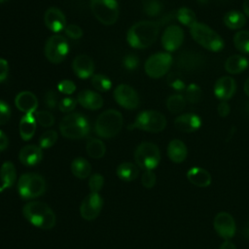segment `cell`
Wrapping results in <instances>:
<instances>
[{"label": "cell", "mask_w": 249, "mask_h": 249, "mask_svg": "<svg viewBox=\"0 0 249 249\" xmlns=\"http://www.w3.org/2000/svg\"><path fill=\"white\" fill-rule=\"evenodd\" d=\"M159 23L151 20H142L133 24L127 31L126 41L134 49L150 47L158 38Z\"/></svg>", "instance_id": "cell-1"}, {"label": "cell", "mask_w": 249, "mask_h": 249, "mask_svg": "<svg viewBox=\"0 0 249 249\" xmlns=\"http://www.w3.org/2000/svg\"><path fill=\"white\" fill-rule=\"evenodd\" d=\"M24 218L34 227L50 230L55 226L56 216L53 209L42 201H29L22 207Z\"/></svg>", "instance_id": "cell-2"}, {"label": "cell", "mask_w": 249, "mask_h": 249, "mask_svg": "<svg viewBox=\"0 0 249 249\" xmlns=\"http://www.w3.org/2000/svg\"><path fill=\"white\" fill-rule=\"evenodd\" d=\"M90 130L88 119L80 113H70L62 118L59 123V131L62 136L69 139L86 137Z\"/></svg>", "instance_id": "cell-3"}, {"label": "cell", "mask_w": 249, "mask_h": 249, "mask_svg": "<svg viewBox=\"0 0 249 249\" xmlns=\"http://www.w3.org/2000/svg\"><path fill=\"white\" fill-rule=\"evenodd\" d=\"M123 122V116L118 110H106L95 121V133L102 138H112L121 131Z\"/></svg>", "instance_id": "cell-4"}, {"label": "cell", "mask_w": 249, "mask_h": 249, "mask_svg": "<svg viewBox=\"0 0 249 249\" xmlns=\"http://www.w3.org/2000/svg\"><path fill=\"white\" fill-rule=\"evenodd\" d=\"M194 40L204 49L211 52H220L224 48V40L212 28L206 24L196 22L190 27Z\"/></svg>", "instance_id": "cell-5"}, {"label": "cell", "mask_w": 249, "mask_h": 249, "mask_svg": "<svg viewBox=\"0 0 249 249\" xmlns=\"http://www.w3.org/2000/svg\"><path fill=\"white\" fill-rule=\"evenodd\" d=\"M47 190V182L43 176L28 172L22 174L18 182V192L21 198L32 199L41 196Z\"/></svg>", "instance_id": "cell-6"}, {"label": "cell", "mask_w": 249, "mask_h": 249, "mask_svg": "<svg viewBox=\"0 0 249 249\" xmlns=\"http://www.w3.org/2000/svg\"><path fill=\"white\" fill-rule=\"evenodd\" d=\"M134 160L145 171L155 169L160 161L159 147L152 142L140 143L134 151Z\"/></svg>", "instance_id": "cell-7"}, {"label": "cell", "mask_w": 249, "mask_h": 249, "mask_svg": "<svg viewBox=\"0 0 249 249\" xmlns=\"http://www.w3.org/2000/svg\"><path fill=\"white\" fill-rule=\"evenodd\" d=\"M166 126L165 117L159 111L146 110L140 112L131 127L138 128L148 132H160Z\"/></svg>", "instance_id": "cell-8"}, {"label": "cell", "mask_w": 249, "mask_h": 249, "mask_svg": "<svg viewBox=\"0 0 249 249\" xmlns=\"http://www.w3.org/2000/svg\"><path fill=\"white\" fill-rule=\"evenodd\" d=\"M90 10L96 19L105 25H112L118 20L117 0H90Z\"/></svg>", "instance_id": "cell-9"}, {"label": "cell", "mask_w": 249, "mask_h": 249, "mask_svg": "<svg viewBox=\"0 0 249 249\" xmlns=\"http://www.w3.org/2000/svg\"><path fill=\"white\" fill-rule=\"evenodd\" d=\"M46 58L52 63H60L69 53V44L65 37L61 35L51 36L44 48Z\"/></svg>", "instance_id": "cell-10"}, {"label": "cell", "mask_w": 249, "mask_h": 249, "mask_svg": "<svg viewBox=\"0 0 249 249\" xmlns=\"http://www.w3.org/2000/svg\"><path fill=\"white\" fill-rule=\"evenodd\" d=\"M172 56L168 53H158L151 55L145 62L146 74L154 79H158L166 74L171 66Z\"/></svg>", "instance_id": "cell-11"}, {"label": "cell", "mask_w": 249, "mask_h": 249, "mask_svg": "<svg viewBox=\"0 0 249 249\" xmlns=\"http://www.w3.org/2000/svg\"><path fill=\"white\" fill-rule=\"evenodd\" d=\"M103 207V199L97 193L89 194L80 205V215L87 221H92L98 217Z\"/></svg>", "instance_id": "cell-12"}, {"label": "cell", "mask_w": 249, "mask_h": 249, "mask_svg": "<svg viewBox=\"0 0 249 249\" xmlns=\"http://www.w3.org/2000/svg\"><path fill=\"white\" fill-rule=\"evenodd\" d=\"M114 98L116 102L124 109L133 110L139 106V96L134 89L128 85H119L114 89Z\"/></svg>", "instance_id": "cell-13"}, {"label": "cell", "mask_w": 249, "mask_h": 249, "mask_svg": "<svg viewBox=\"0 0 249 249\" xmlns=\"http://www.w3.org/2000/svg\"><path fill=\"white\" fill-rule=\"evenodd\" d=\"M215 231L225 240H229L235 234V222L233 217L227 212H219L213 221Z\"/></svg>", "instance_id": "cell-14"}, {"label": "cell", "mask_w": 249, "mask_h": 249, "mask_svg": "<svg viewBox=\"0 0 249 249\" xmlns=\"http://www.w3.org/2000/svg\"><path fill=\"white\" fill-rule=\"evenodd\" d=\"M184 41V31L177 25L166 27L161 36V44L167 52H174L182 45Z\"/></svg>", "instance_id": "cell-15"}, {"label": "cell", "mask_w": 249, "mask_h": 249, "mask_svg": "<svg viewBox=\"0 0 249 249\" xmlns=\"http://www.w3.org/2000/svg\"><path fill=\"white\" fill-rule=\"evenodd\" d=\"M44 21L49 30L56 33L66 27V18L57 8H49L44 15Z\"/></svg>", "instance_id": "cell-16"}, {"label": "cell", "mask_w": 249, "mask_h": 249, "mask_svg": "<svg viewBox=\"0 0 249 249\" xmlns=\"http://www.w3.org/2000/svg\"><path fill=\"white\" fill-rule=\"evenodd\" d=\"M72 69L80 79H88L93 76L94 63L92 59L86 54L77 55L72 62Z\"/></svg>", "instance_id": "cell-17"}, {"label": "cell", "mask_w": 249, "mask_h": 249, "mask_svg": "<svg viewBox=\"0 0 249 249\" xmlns=\"http://www.w3.org/2000/svg\"><path fill=\"white\" fill-rule=\"evenodd\" d=\"M42 148L37 145H26L22 147L18 153V160L25 166L37 165L42 160Z\"/></svg>", "instance_id": "cell-18"}, {"label": "cell", "mask_w": 249, "mask_h": 249, "mask_svg": "<svg viewBox=\"0 0 249 249\" xmlns=\"http://www.w3.org/2000/svg\"><path fill=\"white\" fill-rule=\"evenodd\" d=\"M235 89V81L231 77L224 76L217 80L214 87V93L217 96V98L226 101L234 94Z\"/></svg>", "instance_id": "cell-19"}, {"label": "cell", "mask_w": 249, "mask_h": 249, "mask_svg": "<svg viewBox=\"0 0 249 249\" xmlns=\"http://www.w3.org/2000/svg\"><path fill=\"white\" fill-rule=\"evenodd\" d=\"M16 107L24 114H33L38 107V100L31 91H21L15 98Z\"/></svg>", "instance_id": "cell-20"}, {"label": "cell", "mask_w": 249, "mask_h": 249, "mask_svg": "<svg viewBox=\"0 0 249 249\" xmlns=\"http://www.w3.org/2000/svg\"><path fill=\"white\" fill-rule=\"evenodd\" d=\"M203 64V56L192 51L182 52L177 58V65L184 70H195Z\"/></svg>", "instance_id": "cell-21"}, {"label": "cell", "mask_w": 249, "mask_h": 249, "mask_svg": "<svg viewBox=\"0 0 249 249\" xmlns=\"http://www.w3.org/2000/svg\"><path fill=\"white\" fill-rule=\"evenodd\" d=\"M174 125L182 132H193L200 127L201 119L196 114H182L175 119Z\"/></svg>", "instance_id": "cell-22"}, {"label": "cell", "mask_w": 249, "mask_h": 249, "mask_svg": "<svg viewBox=\"0 0 249 249\" xmlns=\"http://www.w3.org/2000/svg\"><path fill=\"white\" fill-rule=\"evenodd\" d=\"M77 101L82 107L89 110H97L103 105V98L100 94L89 89H84L78 93Z\"/></svg>", "instance_id": "cell-23"}, {"label": "cell", "mask_w": 249, "mask_h": 249, "mask_svg": "<svg viewBox=\"0 0 249 249\" xmlns=\"http://www.w3.org/2000/svg\"><path fill=\"white\" fill-rule=\"evenodd\" d=\"M187 179L193 185L199 188H206L211 184L210 173L201 167H192L187 172Z\"/></svg>", "instance_id": "cell-24"}, {"label": "cell", "mask_w": 249, "mask_h": 249, "mask_svg": "<svg viewBox=\"0 0 249 249\" xmlns=\"http://www.w3.org/2000/svg\"><path fill=\"white\" fill-rule=\"evenodd\" d=\"M0 193L11 188L17 180V170L13 162L5 161L0 168Z\"/></svg>", "instance_id": "cell-25"}, {"label": "cell", "mask_w": 249, "mask_h": 249, "mask_svg": "<svg viewBox=\"0 0 249 249\" xmlns=\"http://www.w3.org/2000/svg\"><path fill=\"white\" fill-rule=\"evenodd\" d=\"M188 155V150L185 143L179 139H174L169 142L167 147V156L171 161L180 163L185 160Z\"/></svg>", "instance_id": "cell-26"}, {"label": "cell", "mask_w": 249, "mask_h": 249, "mask_svg": "<svg viewBox=\"0 0 249 249\" xmlns=\"http://www.w3.org/2000/svg\"><path fill=\"white\" fill-rule=\"evenodd\" d=\"M36 118L33 114H25L19 122V135L23 141L30 140L36 131Z\"/></svg>", "instance_id": "cell-27"}, {"label": "cell", "mask_w": 249, "mask_h": 249, "mask_svg": "<svg viewBox=\"0 0 249 249\" xmlns=\"http://www.w3.org/2000/svg\"><path fill=\"white\" fill-rule=\"evenodd\" d=\"M249 61L245 56L234 54L231 55L225 62V69L231 74H238L248 67Z\"/></svg>", "instance_id": "cell-28"}, {"label": "cell", "mask_w": 249, "mask_h": 249, "mask_svg": "<svg viewBox=\"0 0 249 249\" xmlns=\"http://www.w3.org/2000/svg\"><path fill=\"white\" fill-rule=\"evenodd\" d=\"M116 172L118 177L121 180L125 182H130L135 180L139 174V170L136 164L132 162H127V161L122 162L121 164H119Z\"/></svg>", "instance_id": "cell-29"}, {"label": "cell", "mask_w": 249, "mask_h": 249, "mask_svg": "<svg viewBox=\"0 0 249 249\" xmlns=\"http://www.w3.org/2000/svg\"><path fill=\"white\" fill-rule=\"evenodd\" d=\"M71 172L75 177L85 179L89 176L91 172V165L86 159L76 158L71 162Z\"/></svg>", "instance_id": "cell-30"}, {"label": "cell", "mask_w": 249, "mask_h": 249, "mask_svg": "<svg viewBox=\"0 0 249 249\" xmlns=\"http://www.w3.org/2000/svg\"><path fill=\"white\" fill-rule=\"evenodd\" d=\"M224 23L230 29H239L245 25L246 18L239 11H236V10L229 11L224 16Z\"/></svg>", "instance_id": "cell-31"}, {"label": "cell", "mask_w": 249, "mask_h": 249, "mask_svg": "<svg viewBox=\"0 0 249 249\" xmlns=\"http://www.w3.org/2000/svg\"><path fill=\"white\" fill-rule=\"evenodd\" d=\"M86 150L88 155L92 159H101L106 152V147L104 143L97 138H92L88 141Z\"/></svg>", "instance_id": "cell-32"}, {"label": "cell", "mask_w": 249, "mask_h": 249, "mask_svg": "<svg viewBox=\"0 0 249 249\" xmlns=\"http://www.w3.org/2000/svg\"><path fill=\"white\" fill-rule=\"evenodd\" d=\"M233 44L239 52L243 53H249V31H238L233 36Z\"/></svg>", "instance_id": "cell-33"}, {"label": "cell", "mask_w": 249, "mask_h": 249, "mask_svg": "<svg viewBox=\"0 0 249 249\" xmlns=\"http://www.w3.org/2000/svg\"><path fill=\"white\" fill-rule=\"evenodd\" d=\"M186 106V99L181 94H173L168 97L166 101V107L169 112L177 114L183 111Z\"/></svg>", "instance_id": "cell-34"}, {"label": "cell", "mask_w": 249, "mask_h": 249, "mask_svg": "<svg viewBox=\"0 0 249 249\" xmlns=\"http://www.w3.org/2000/svg\"><path fill=\"white\" fill-rule=\"evenodd\" d=\"M91 85L98 91H108L112 88L111 80L103 74H94L91 77Z\"/></svg>", "instance_id": "cell-35"}, {"label": "cell", "mask_w": 249, "mask_h": 249, "mask_svg": "<svg viewBox=\"0 0 249 249\" xmlns=\"http://www.w3.org/2000/svg\"><path fill=\"white\" fill-rule=\"evenodd\" d=\"M177 19L184 25L191 27L196 22V18L195 13L186 7L180 8L177 12Z\"/></svg>", "instance_id": "cell-36"}, {"label": "cell", "mask_w": 249, "mask_h": 249, "mask_svg": "<svg viewBox=\"0 0 249 249\" xmlns=\"http://www.w3.org/2000/svg\"><path fill=\"white\" fill-rule=\"evenodd\" d=\"M57 140V132L53 129L46 130L44 133L41 134L39 138V147L42 149L51 148L55 144Z\"/></svg>", "instance_id": "cell-37"}, {"label": "cell", "mask_w": 249, "mask_h": 249, "mask_svg": "<svg viewBox=\"0 0 249 249\" xmlns=\"http://www.w3.org/2000/svg\"><path fill=\"white\" fill-rule=\"evenodd\" d=\"M143 10L146 15L150 17H156L160 14L162 5L159 0H145L143 2Z\"/></svg>", "instance_id": "cell-38"}, {"label": "cell", "mask_w": 249, "mask_h": 249, "mask_svg": "<svg viewBox=\"0 0 249 249\" xmlns=\"http://www.w3.org/2000/svg\"><path fill=\"white\" fill-rule=\"evenodd\" d=\"M202 91L200 88L195 84H191L186 89V97L185 99L191 103H196L201 99Z\"/></svg>", "instance_id": "cell-39"}, {"label": "cell", "mask_w": 249, "mask_h": 249, "mask_svg": "<svg viewBox=\"0 0 249 249\" xmlns=\"http://www.w3.org/2000/svg\"><path fill=\"white\" fill-rule=\"evenodd\" d=\"M35 118L39 124L44 127H50L54 124V118L49 111H37L35 112Z\"/></svg>", "instance_id": "cell-40"}, {"label": "cell", "mask_w": 249, "mask_h": 249, "mask_svg": "<svg viewBox=\"0 0 249 249\" xmlns=\"http://www.w3.org/2000/svg\"><path fill=\"white\" fill-rule=\"evenodd\" d=\"M77 103L78 101L74 97L66 96L58 101V109L62 113H70L75 109Z\"/></svg>", "instance_id": "cell-41"}, {"label": "cell", "mask_w": 249, "mask_h": 249, "mask_svg": "<svg viewBox=\"0 0 249 249\" xmlns=\"http://www.w3.org/2000/svg\"><path fill=\"white\" fill-rule=\"evenodd\" d=\"M104 185V178L99 173H94L89 177V187L90 190V193H99Z\"/></svg>", "instance_id": "cell-42"}, {"label": "cell", "mask_w": 249, "mask_h": 249, "mask_svg": "<svg viewBox=\"0 0 249 249\" xmlns=\"http://www.w3.org/2000/svg\"><path fill=\"white\" fill-rule=\"evenodd\" d=\"M167 83L175 90H182L185 88L184 79L180 73H170L167 77Z\"/></svg>", "instance_id": "cell-43"}, {"label": "cell", "mask_w": 249, "mask_h": 249, "mask_svg": "<svg viewBox=\"0 0 249 249\" xmlns=\"http://www.w3.org/2000/svg\"><path fill=\"white\" fill-rule=\"evenodd\" d=\"M157 181V176L153 170H146L141 177V184L146 189H152Z\"/></svg>", "instance_id": "cell-44"}, {"label": "cell", "mask_w": 249, "mask_h": 249, "mask_svg": "<svg viewBox=\"0 0 249 249\" xmlns=\"http://www.w3.org/2000/svg\"><path fill=\"white\" fill-rule=\"evenodd\" d=\"M12 115L9 104L3 100H0V125L7 124L10 121Z\"/></svg>", "instance_id": "cell-45"}, {"label": "cell", "mask_w": 249, "mask_h": 249, "mask_svg": "<svg viewBox=\"0 0 249 249\" xmlns=\"http://www.w3.org/2000/svg\"><path fill=\"white\" fill-rule=\"evenodd\" d=\"M123 64H124V67L125 69L134 70L139 65V58H138L137 55L132 54V53L126 54L123 59Z\"/></svg>", "instance_id": "cell-46"}, {"label": "cell", "mask_w": 249, "mask_h": 249, "mask_svg": "<svg viewBox=\"0 0 249 249\" xmlns=\"http://www.w3.org/2000/svg\"><path fill=\"white\" fill-rule=\"evenodd\" d=\"M57 89L63 94H72L76 89V85L71 80H63L58 83Z\"/></svg>", "instance_id": "cell-47"}, {"label": "cell", "mask_w": 249, "mask_h": 249, "mask_svg": "<svg viewBox=\"0 0 249 249\" xmlns=\"http://www.w3.org/2000/svg\"><path fill=\"white\" fill-rule=\"evenodd\" d=\"M64 29L65 34L71 39H79L83 36V30L77 24H68Z\"/></svg>", "instance_id": "cell-48"}, {"label": "cell", "mask_w": 249, "mask_h": 249, "mask_svg": "<svg viewBox=\"0 0 249 249\" xmlns=\"http://www.w3.org/2000/svg\"><path fill=\"white\" fill-rule=\"evenodd\" d=\"M44 102L46 104V106L50 109H53L56 107L57 105V95L53 90H49L47 91V93L45 94V98H44Z\"/></svg>", "instance_id": "cell-49"}, {"label": "cell", "mask_w": 249, "mask_h": 249, "mask_svg": "<svg viewBox=\"0 0 249 249\" xmlns=\"http://www.w3.org/2000/svg\"><path fill=\"white\" fill-rule=\"evenodd\" d=\"M9 74V63L6 59L0 57V83L4 82Z\"/></svg>", "instance_id": "cell-50"}, {"label": "cell", "mask_w": 249, "mask_h": 249, "mask_svg": "<svg viewBox=\"0 0 249 249\" xmlns=\"http://www.w3.org/2000/svg\"><path fill=\"white\" fill-rule=\"evenodd\" d=\"M217 111H218V114H219L221 117H227V116L230 114L231 108H230V105H229L226 101H222V102L218 105Z\"/></svg>", "instance_id": "cell-51"}, {"label": "cell", "mask_w": 249, "mask_h": 249, "mask_svg": "<svg viewBox=\"0 0 249 249\" xmlns=\"http://www.w3.org/2000/svg\"><path fill=\"white\" fill-rule=\"evenodd\" d=\"M9 146V138L7 136V134L0 130V152L5 151Z\"/></svg>", "instance_id": "cell-52"}, {"label": "cell", "mask_w": 249, "mask_h": 249, "mask_svg": "<svg viewBox=\"0 0 249 249\" xmlns=\"http://www.w3.org/2000/svg\"><path fill=\"white\" fill-rule=\"evenodd\" d=\"M219 249H236L235 245L230 241V240H225L221 245H220V248Z\"/></svg>", "instance_id": "cell-53"}, {"label": "cell", "mask_w": 249, "mask_h": 249, "mask_svg": "<svg viewBox=\"0 0 249 249\" xmlns=\"http://www.w3.org/2000/svg\"><path fill=\"white\" fill-rule=\"evenodd\" d=\"M242 234L245 238L249 239V221L246 223V225L244 226L243 230H242Z\"/></svg>", "instance_id": "cell-54"}, {"label": "cell", "mask_w": 249, "mask_h": 249, "mask_svg": "<svg viewBox=\"0 0 249 249\" xmlns=\"http://www.w3.org/2000/svg\"><path fill=\"white\" fill-rule=\"evenodd\" d=\"M243 12L247 17H249V0H244V2H243Z\"/></svg>", "instance_id": "cell-55"}, {"label": "cell", "mask_w": 249, "mask_h": 249, "mask_svg": "<svg viewBox=\"0 0 249 249\" xmlns=\"http://www.w3.org/2000/svg\"><path fill=\"white\" fill-rule=\"evenodd\" d=\"M244 91L249 96V78L246 80V82L244 84Z\"/></svg>", "instance_id": "cell-56"}, {"label": "cell", "mask_w": 249, "mask_h": 249, "mask_svg": "<svg viewBox=\"0 0 249 249\" xmlns=\"http://www.w3.org/2000/svg\"><path fill=\"white\" fill-rule=\"evenodd\" d=\"M196 1H197L198 3H200V4H207L209 0H196Z\"/></svg>", "instance_id": "cell-57"}, {"label": "cell", "mask_w": 249, "mask_h": 249, "mask_svg": "<svg viewBox=\"0 0 249 249\" xmlns=\"http://www.w3.org/2000/svg\"><path fill=\"white\" fill-rule=\"evenodd\" d=\"M245 112L249 115V102L246 104V106H245Z\"/></svg>", "instance_id": "cell-58"}, {"label": "cell", "mask_w": 249, "mask_h": 249, "mask_svg": "<svg viewBox=\"0 0 249 249\" xmlns=\"http://www.w3.org/2000/svg\"><path fill=\"white\" fill-rule=\"evenodd\" d=\"M7 1H9V0H0V4H1V3H5V2H7Z\"/></svg>", "instance_id": "cell-59"}]
</instances>
